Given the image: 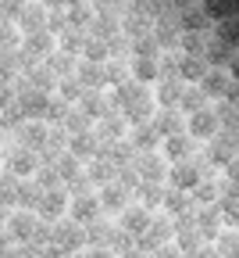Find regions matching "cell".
I'll return each instance as SVG.
<instances>
[{"mask_svg": "<svg viewBox=\"0 0 239 258\" xmlns=\"http://www.w3.org/2000/svg\"><path fill=\"white\" fill-rule=\"evenodd\" d=\"M132 54H136V57H161V50H157V43H154V32L136 40V43H132Z\"/></svg>", "mask_w": 239, "mask_h": 258, "instance_id": "cell-31", "label": "cell"}, {"mask_svg": "<svg viewBox=\"0 0 239 258\" xmlns=\"http://www.w3.org/2000/svg\"><path fill=\"white\" fill-rule=\"evenodd\" d=\"M0 165H8L11 176H36L40 161H36V151H25V147H11L4 158H0Z\"/></svg>", "mask_w": 239, "mask_h": 258, "instance_id": "cell-5", "label": "cell"}, {"mask_svg": "<svg viewBox=\"0 0 239 258\" xmlns=\"http://www.w3.org/2000/svg\"><path fill=\"white\" fill-rule=\"evenodd\" d=\"M11 230H15L18 237H25V230H32V215H25V212L11 215Z\"/></svg>", "mask_w": 239, "mask_h": 258, "instance_id": "cell-35", "label": "cell"}, {"mask_svg": "<svg viewBox=\"0 0 239 258\" xmlns=\"http://www.w3.org/2000/svg\"><path fill=\"white\" fill-rule=\"evenodd\" d=\"M15 198H18L22 205H29V208H32V201H36V205L43 201V190L36 186V179H25V183H22V186L15 190Z\"/></svg>", "mask_w": 239, "mask_h": 258, "instance_id": "cell-26", "label": "cell"}, {"mask_svg": "<svg viewBox=\"0 0 239 258\" xmlns=\"http://www.w3.org/2000/svg\"><path fill=\"white\" fill-rule=\"evenodd\" d=\"M25 79H29V86L36 90V93H50V90L57 86V79L50 76V69H47V64H29Z\"/></svg>", "mask_w": 239, "mask_h": 258, "instance_id": "cell-19", "label": "cell"}, {"mask_svg": "<svg viewBox=\"0 0 239 258\" xmlns=\"http://www.w3.org/2000/svg\"><path fill=\"white\" fill-rule=\"evenodd\" d=\"M164 230H168V222H154V226H150L147 233H150L154 240H164Z\"/></svg>", "mask_w": 239, "mask_h": 258, "instance_id": "cell-39", "label": "cell"}, {"mask_svg": "<svg viewBox=\"0 0 239 258\" xmlns=\"http://www.w3.org/2000/svg\"><path fill=\"white\" fill-rule=\"evenodd\" d=\"M36 176H40V179H36V186H40V190H54V186H61V179H57L54 165H40V169H36Z\"/></svg>", "mask_w": 239, "mask_h": 258, "instance_id": "cell-33", "label": "cell"}, {"mask_svg": "<svg viewBox=\"0 0 239 258\" xmlns=\"http://www.w3.org/2000/svg\"><path fill=\"white\" fill-rule=\"evenodd\" d=\"M47 69H50V76L61 83V79H72L75 76V69H79V57L75 54H61V50H54L50 57H47Z\"/></svg>", "mask_w": 239, "mask_h": 258, "instance_id": "cell-15", "label": "cell"}, {"mask_svg": "<svg viewBox=\"0 0 239 258\" xmlns=\"http://www.w3.org/2000/svg\"><path fill=\"white\" fill-rule=\"evenodd\" d=\"M82 61H96V64H104V61H107V43H104V40L86 36V43H82Z\"/></svg>", "mask_w": 239, "mask_h": 258, "instance_id": "cell-25", "label": "cell"}, {"mask_svg": "<svg viewBox=\"0 0 239 258\" xmlns=\"http://www.w3.org/2000/svg\"><path fill=\"white\" fill-rule=\"evenodd\" d=\"M18 25H22L25 36H32V32H43V29H47V8H22Z\"/></svg>", "mask_w": 239, "mask_h": 258, "instance_id": "cell-21", "label": "cell"}, {"mask_svg": "<svg viewBox=\"0 0 239 258\" xmlns=\"http://www.w3.org/2000/svg\"><path fill=\"white\" fill-rule=\"evenodd\" d=\"M82 43H86V32H79V29H64V36L57 40V47H61V54H75V57H79V50H82Z\"/></svg>", "mask_w": 239, "mask_h": 258, "instance_id": "cell-24", "label": "cell"}, {"mask_svg": "<svg viewBox=\"0 0 239 258\" xmlns=\"http://www.w3.org/2000/svg\"><path fill=\"white\" fill-rule=\"evenodd\" d=\"M161 158L168 161V165H179V161H189V158H196V140H189L186 133H179V137H168V140H164V151H161Z\"/></svg>", "mask_w": 239, "mask_h": 258, "instance_id": "cell-6", "label": "cell"}, {"mask_svg": "<svg viewBox=\"0 0 239 258\" xmlns=\"http://www.w3.org/2000/svg\"><path fill=\"white\" fill-rule=\"evenodd\" d=\"M132 169H136V176H143V183H164L172 165H168L161 154L147 151V154H136V158H132Z\"/></svg>", "mask_w": 239, "mask_h": 258, "instance_id": "cell-4", "label": "cell"}, {"mask_svg": "<svg viewBox=\"0 0 239 258\" xmlns=\"http://www.w3.org/2000/svg\"><path fill=\"white\" fill-rule=\"evenodd\" d=\"M182 86H186V83H179V76L161 79V86H157V93H154V104H161V108H179V93H182Z\"/></svg>", "mask_w": 239, "mask_h": 258, "instance_id": "cell-18", "label": "cell"}, {"mask_svg": "<svg viewBox=\"0 0 239 258\" xmlns=\"http://www.w3.org/2000/svg\"><path fill=\"white\" fill-rule=\"evenodd\" d=\"M18 54L25 57V64H32V57H36V54L50 57V54H54V32H47V29H43V32H32V36H25Z\"/></svg>", "mask_w": 239, "mask_h": 258, "instance_id": "cell-8", "label": "cell"}, {"mask_svg": "<svg viewBox=\"0 0 239 258\" xmlns=\"http://www.w3.org/2000/svg\"><path fill=\"white\" fill-rule=\"evenodd\" d=\"M0 140H4V133H0Z\"/></svg>", "mask_w": 239, "mask_h": 258, "instance_id": "cell-41", "label": "cell"}, {"mask_svg": "<svg viewBox=\"0 0 239 258\" xmlns=\"http://www.w3.org/2000/svg\"><path fill=\"white\" fill-rule=\"evenodd\" d=\"M161 205H168V208H186L189 201H186L182 190H164V201H161Z\"/></svg>", "mask_w": 239, "mask_h": 258, "instance_id": "cell-36", "label": "cell"}, {"mask_svg": "<svg viewBox=\"0 0 239 258\" xmlns=\"http://www.w3.org/2000/svg\"><path fill=\"white\" fill-rule=\"evenodd\" d=\"M129 144H132L136 154H147V151H154V147L161 144V133L154 129V122H143V125H136V129H132Z\"/></svg>", "mask_w": 239, "mask_h": 258, "instance_id": "cell-14", "label": "cell"}, {"mask_svg": "<svg viewBox=\"0 0 239 258\" xmlns=\"http://www.w3.org/2000/svg\"><path fill=\"white\" fill-rule=\"evenodd\" d=\"M57 93H61V101H64V104H68V101H75V104H79L86 90H82V86L75 83V76H72V79H61V83H57Z\"/></svg>", "mask_w": 239, "mask_h": 258, "instance_id": "cell-28", "label": "cell"}, {"mask_svg": "<svg viewBox=\"0 0 239 258\" xmlns=\"http://www.w3.org/2000/svg\"><path fill=\"white\" fill-rule=\"evenodd\" d=\"M79 111L93 122H100V118H104V115H111V101H107V97L104 93H100V90H86L82 93V101H79Z\"/></svg>", "mask_w": 239, "mask_h": 258, "instance_id": "cell-10", "label": "cell"}, {"mask_svg": "<svg viewBox=\"0 0 239 258\" xmlns=\"http://www.w3.org/2000/svg\"><path fill=\"white\" fill-rule=\"evenodd\" d=\"M96 198H93V194H82V198H75V205H72V212H75V219H89L93 212H96Z\"/></svg>", "mask_w": 239, "mask_h": 258, "instance_id": "cell-32", "label": "cell"}, {"mask_svg": "<svg viewBox=\"0 0 239 258\" xmlns=\"http://www.w3.org/2000/svg\"><path fill=\"white\" fill-rule=\"evenodd\" d=\"M47 133H50V125H47L43 118H36V122H22V125H18V147L36 151V147L47 144Z\"/></svg>", "mask_w": 239, "mask_h": 258, "instance_id": "cell-9", "label": "cell"}, {"mask_svg": "<svg viewBox=\"0 0 239 258\" xmlns=\"http://www.w3.org/2000/svg\"><path fill=\"white\" fill-rule=\"evenodd\" d=\"M154 122V129L161 133V140H168V137H179V133H186V118L175 111V108H164L157 118H150Z\"/></svg>", "mask_w": 239, "mask_h": 258, "instance_id": "cell-11", "label": "cell"}, {"mask_svg": "<svg viewBox=\"0 0 239 258\" xmlns=\"http://www.w3.org/2000/svg\"><path fill=\"white\" fill-rule=\"evenodd\" d=\"M122 222L129 226V230H143V226H147V208L125 205V212H122Z\"/></svg>", "mask_w": 239, "mask_h": 258, "instance_id": "cell-30", "label": "cell"}, {"mask_svg": "<svg viewBox=\"0 0 239 258\" xmlns=\"http://www.w3.org/2000/svg\"><path fill=\"white\" fill-rule=\"evenodd\" d=\"M57 240H79V226L75 222H64L57 230Z\"/></svg>", "mask_w": 239, "mask_h": 258, "instance_id": "cell-37", "label": "cell"}, {"mask_svg": "<svg viewBox=\"0 0 239 258\" xmlns=\"http://www.w3.org/2000/svg\"><path fill=\"white\" fill-rule=\"evenodd\" d=\"M196 86H200V93L207 97V101H225V97H232V90H235L232 86V76L225 69H207Z\"/></svg>", "mask_w": 239, "mask_h": 258, "instance_id": "cell-3", "label": "cell"}, {"mask_svg": "<svg viewBox=\"0 0 239 258\" xmlns=\"http://www.w3.org/2000/svg\"><path fill=\"white\" fill-rule=\"evenodd\" d=\"M193 198H196V201H214V198H218V186H214L211 179H200V183L193 186Z\"/></svg>", "mask_w": 239, "mask_h": 258, "instance_id": "cell-34", "label": "cell"}, {"mask_svg": "<svg viewBox=\"0 0 239 258\" xmlns=\"http://www.w3.org/2000/svg\"><path fill=\"white\" fill-rule=\"evenodd\" d=\"M218 115H214V108H200V111H193L189 118H186V137L189 140H214L218 137Z\"/></svg>", "mask_w": 239, "mask_h": 258, "instance_id": "cell-2", "label": "cell"}, {"mask_svg": "<svg viewBox=\"0 0 239 258\" xmlns=\"http://www.w3.org/2000/svg\"><path fill=\"white\" fill-rule=\"evenodd\" d=\"M200 108H207V97L200 93V86H182V93H179V115H193V111H200Z\"/></svg>", "mask_w": 239, "mask_h": 258, "instance_id": "cell-20", "label": "cell"}, {"mask_svg": "<svg viewBox=\"0 0 239 258\" xmlns=\"http://www.w3.org/2000/svg\"><path fill=\"white\" fill-rule=\"evenodd\" d=\"M0 169H4V165H0Z\"/></svg>", "mask_w": 239, "mask_h": 258, "instance_id": "cell-42", "label": "cell"}, {"mask_svg": "<svg viewBox=\"0 0 239 258\" xmlns=\"http://www.w3.org/2000/svg\"><path fill=\"white\" fill-rule=\"evenodd\" d=\"M125 118L118 115V111H111V115H104L96 122V129H93V137H96V144H118V140H125Z\"/></svg>", "mask_w": 239, "mask_h": 258, "instance_id": "cell-7", "label": "cell"}, {"mask_svg": "<svg viewBox=\"0 0 239 258\" xmlns=\"http://www.w3.org/2000/svg\"><path fill=\"white\" fill-rule=\"evenodd\" d=\"M47 219H54V215H61L64 208H68V186L61 183V186H54V190H43V201L36 205Z\"/></svg>", "mask_w": 239, "mask_h": 258, "instance_id": "cell-17", "label": "cell"}, {"mask_svg": "<svg viewBox=\"0 0 239 258\" xmlns=\"http://www.w3.org/2000/svg\"><path fill=\"white\" fill-rule=\"evenodd\" d=\"M140 198H143V208H154L164 201V186L161 183H140Z\"/></svg>", "mask_w": 239, "mask_h": 258, "instance_id": "cell-27", "label": "cell"}, {"mask_svg": "<svg viewBox=\"0 0 239 258\" xmlns=\"http://www.w3.org/2000/svg\"><path fill=\"white\" fill-rule=\"evenodd\" d=\"M82 176L89 183H100V186H107L111 176H114V165L111 161H89V165H82Z\"/></svg>", "mask_w": 239, "mask_h": 258, "instance_id": "cell-22", "label": "cell"}, {"mask_svg": "<svg viewBox=\"0 0 239 258\" xmlns=\"http://www.w3.org/2000/svg\"><path fill=\"white\" fill-rule=\"evenodd\" d=\"M68 144H72V154L75 161H96V154H100V144H96V137H93V129L89 133H79V137H68Z\"/></svg>", "mask_w": 239, "mask_h": 258, "instance_id": "cell-13", "label": "cell"}, {"mask_svg": "<svg viewBox=\"0 0 239 258\" xmlns=\"http://www.w3.org/2000/svg\"><path fill=\"white\" fill-rule=\"evenodd\" d=\"M0 18H11V22H18V18H22V8H18V4H11V8H8V4H0Z\"/></svg>", "mask_w": 239, "mask_h": 258, "instance_id": "cell-38", "label": "cell"}, {"mask_svg": "<svg viewBox=\"0 0 239 258\" xmlns=\"http://www.w3.org/2000/svg\"><path fill=\"white\" fill-rule=\"evenodd\" d=\"M129 79L140 83V86H150L157 79V57H132L129 61Z\"/></svg>", "mask_w": 239, "mask_h": 258, "instance_id": "cell-16", "label": "cell"}, {"mask_svg": "<svg viewBox=\"0 0 239 258\" xmlns=\"http://www.w3.org/2000/svg\"><path fill=\"white\" fill-rule=\"evenodd\" d=\"M168 176H172V190H193L200 179H207L211 169L203 158H189V161H179V165L168 169Z\"/></svg>", "mask_w": 239, "mask_h": 258, "instance_id": "cell-1", "label": "cell"}, {"mask_svg": "<svg viewBox=\"0 0 239 258\" xmlns=\"http://www.w3.org/2000/svg\"><path fill=\"white\" fill-rule=\"evenodd\" d=\"M104 83H111V86H122V83H129V61H104Z\"/></svg>", "mask_w": 239, "mask_h": 258, "instance_id": "cell-23", "label": "cell"}, {"mask_svg": "<svg viewBox=\"0 0 239 258\" xmlns=\"http://www.w3.org/2000/svg\"><path fill=\"white\" fill-rule=\"evenodd\" d=\"M11 97H15V93H11V86H0V108H8Z\"/></svg>", "mask_w": 239, "mask_h": 258, "instance_id": "cell-40", "label": "cell"}, {"mask_svg": "<svg viewBox=\"0 0 239 258\" xmlns=\"http://www.w3.org/2000/svg\"><path fill=\"white\" fill-rule=\"evenodd\" d=\"M75 83H79L82 90H100V86H107V83H104V64H96V61H82V57H79Z\"/></svg>", "mask_w": 239, "mask_h": 258, "instance_id": "cell-12", "label": "cell"}, {"mask_svg": "<svg viewBox=\"0 0 239 258\" xmlns=\"http://www.w3.org/2000/svg\"><path fill=\"white\" fill-rule=\"evenodd\" d=\"M125 198H129V194H125L118 183H107L104 194H100V201H104L107 208H125Z\"/></svg>", "mask_w": 239, "mask_h": 258, "instance_id": "cell-29", "label": "cell"}]
</instances>
